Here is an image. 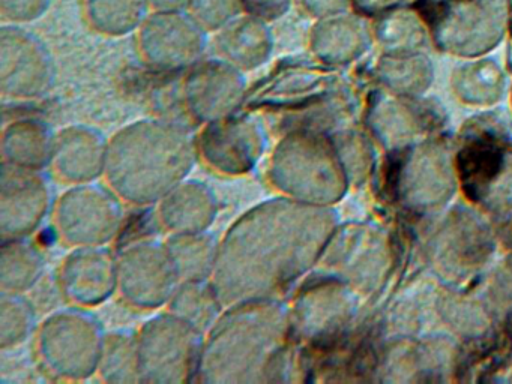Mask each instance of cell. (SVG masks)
<instances>
[{
	"label": "cell",
	"instance_id": "obj_4",
	"mask_svg": "<svg viewBox=\"0 0 512 384\" xmlns=\"http://www.w3.org/2000/svg\"><path fill=\"white\" fill-rule=\"evenodd\" d=\"M241 69L227 60H209L191 69L184 83L185 102L191 111L223 114L235 108L244 96Z\"/></svg>",
	"mask_w": 512,
	"mask_h": 384
},
{
	"label": "cell",
	"instance_id": "obj_13",
	"mask_svg": "<svg viewBox=\"0 0 512 384\" xmlns=\"http://www.w3.org/2000/svg\"><path fill=\"white\" fill-rule=\"evenodd\" d=\"M299 8L314 20L335 17L353 11L352 0H296Z\"/></svg>",
	"mask_w": 512,
	"mask_h": 384
},
{
	"label": "cell",
	"instance_id": "obj_3",
	"mask_svg": "<svg viewBox=\"0 0 512 384\" xmlns=\"http://www.w3.org/2000/svg\"><path fill=\"white\" fill-rule=\"evenodd\" d=\"M2 80L13 95L43 93L52 83V60L43 42L20 24L5 23L0 33Z\"/></svg>",
	"mask_w": 512,
	"mask_h": 384
},
{
	"label": "cell",
	"instance_id": "obj_11",
	"mask_svg": "<svg viewBox=\"0 0 512 384\" xmlns=\"http://www.w3.org/2000/svg\"><path fill=\"white\" fill-rule=\"evenodd\" d=\"M187 12L206 32L217 33L244 14L245 8L242 0H190Z\"/></svg>",
	"mask_w": 512,
	"mask_h": 384
},
{
	"label": "cell",
	"instance_id": "obj_16",
	"mask_svg": "<svg viewBox=\"0 0 512 384\" xmlns=\"http://www.w3.org/2000/svg\"><path fill=\"white\" fill-rule=\"evenodd\" d=\"M190 0H148L152 12L187 11Z\"/></svg>",
	"mask_w": 512,
	"mask_h": 384
},
{
	"label": "cell",
	"instance_id": "obj_12",
	"mask_svg": "<svg viewBox=\"0 0 512 384\" xmlns=\"http://www.w3.org/2000/svg\"><path fill=\"white\" fill-rule=\"evenodd\" d=\"M53 0H0L4 23L25 24L43 17Z\"/></svg>",
	"mask_w": 512,
	"mask_h": 384
},
{
	"label": "cell",
	"instance_id": "obj_5",
	"mask_svg": "<svg viewBox=\"0 0 512 384\" xmlns=\"http://www.w3.org/2000/svg\"><path fill=\"white\" fill-rule=\"evenodd\" d=\"M373 41L368 18L350 11L335 17L316 20L311 29L313 53L326 63H349L365 53Z\"/></svg>",
	"mask_w": 512,
	"mask_h": 384
},
{
	"label": "cell",
	"instance_id": "obj_9",
	"mask_svg": "<svg viewBox=\"0 0 512 384\" xmlns=\"http://www.w3.org/2000/svg\"><path fill=\"white\" fill-rule=\"evenodd\" d=\"M379 72L391 89L401 93L424 92L433 77L430 60L421 53L385 54Z\"/></svg>",
	"mask_w": 512,
	"mask_h": 384
},
{
	"label": "cell",
	"instance_id": "obj_6",
	"mask_svg": "<svg viewBox=\"0 0 512 384\" xmlns=\"http://www.w3.org/2000/svg\"><path fill=\"white\" fill-rule=\"evenodd\" d=\"M217 45L224 60L239 69H253L271 56L274 35L268 20L244 12L217 32Z\"/></svg>",
	"mask_w": 512,
	"mask_h": 384
},
{
	"label": "cell",
	"instance_id": "obj_10",
	"mask_svg": "<svg viewBox=\"0 0 512 384\" xmlns=\"http://www.w3.org/2000/svg\"><path fill=\"white\" fill-rule=\"evenodd\" d=\"M503 74L496 63L476 59L460 66L454 74V87L461 98L470 102H491L503 90Z\"/></svg>",
	"mask_w": 512,
	"mask_h": 384
},
{
	"label": "cell",
	"instance_id": "obj_15",
	"mask_svg": "<svg viewBox=\"0 0 512 384\" xmlns=\"http://www.w3.org/2000/svg\"><path fill=\"white\" fill-rule=\"evenodd\" d=\"M292 0H242L245 12L257 15V17L272 20L280 17L290 8Z\"/></svg>",
	"mask_w": 512,
	"mask_h": 384
},
{
	"label": "cell",
	"instance_id": "obj_2",
	"mask_svg": "<svg viewBox=\"0 0 512 384\" xmlns=\"http://www.w3.org/2000/svg\"><path fill=\"white\" fill-rule=\"evenodd\" d=\"M139 33L143 56L161 72L193 66L205 51L208 35L187 11L151 12Z\"/></svg>",
	"mask_w": 512,
	"mask_h": 384
},
{
	"label": "cell",
	"instance_id": "obj_14",
	"mask_svg": "<svg viewBox=\"0 0 512 384\" xmlns=\"http://www.w3.org/2000/svg\"><path fill=\"white\" fill-rule=\"evenodd\" d=\"M413 2L415 0H352V9L356 14L373 20L386 12L412 5Z\"/></svg>",
	"mask_w": 512,
	"mask_h": 384
},
{
	"label": "cell",
	"instance_id": "obj_7",
	"mask_svg": "<svg viewBox=\"0 0 512 384\" xmlns=\"http://www.w3.org/2000/svg\"><path fill=\"white\" fill-rule=\"evenodd\" d=\"M371 32L386 54L421 53L431 41L427 24L412 5L373 18Z\"/></svg>",
	"mask_w": 512,
	"mask_h": 384
},
{
	"label": "cell",
	"instance_id": "obj_1",
	"mask_svg": "<svg viewBox=\"0 0 512 384\" xmlns=\"http://www.w3.org/2000/svg\"><path fill=\"white\" fill-rule=\"evenodd\" d=\"M431 42L446 53L481 57L506 35L508 0H415Z\"/></svg>",
	"mask_w": 512,
	"mask_h": 384
},
{
	"label": "cell",
	"instance_id": "obj_8",
	"mask_svg": "<svg viewBox=\"0 0 512 384\" xmlns=\"http://www.w3.org/2000/svg\"><path fill=\"white\" fill-rule=\"evenodd\" d=\"M85 12L98 32L124 36L142 27L151 8L148 0H85Z\"/></svg>",
	"mask_w": 512,
	"mask_h": 384
}]
</instances>
